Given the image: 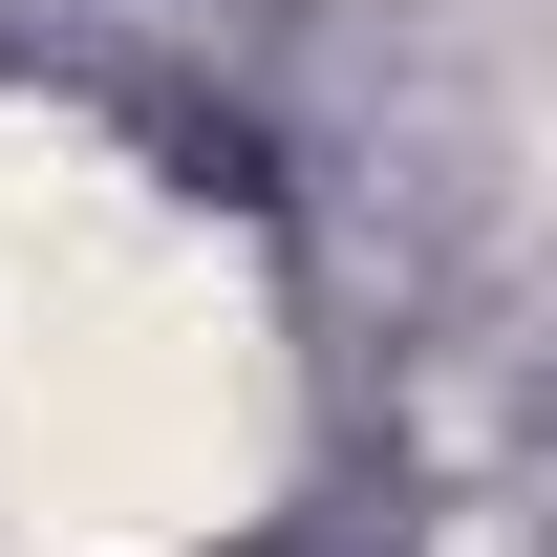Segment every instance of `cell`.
<instances>
[{"instance_id":"cell-1","label":"cell","mask_w":557,"mask_h":557,"mask_svg":"<svg viewBox=\"0 0 557 557\" xmlns=\"http://www.w3.org/2000/svg\"><path fill=\"white\" fill-rule=\"evenodd\" d=\"M258 472V364L129 194L0 172V515L44 536H194Z\"/></svg>"}]
</instances>
